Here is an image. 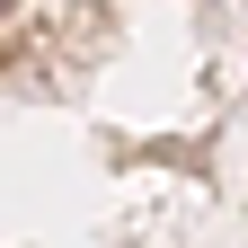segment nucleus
I'll list each match as a JSON object with an SVG mask.
<instances>
[]
</instances>
